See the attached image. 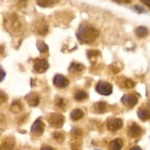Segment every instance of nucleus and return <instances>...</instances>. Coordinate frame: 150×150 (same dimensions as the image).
Here are the masks:
<instances>
[{
  "mask_svg": "<svg viewBox=\"0 0 150 150\" xmlns=\"http://www.w3.org/2000/svg\"><path fill=\"white\" fill-rule=\"evenodd\" d=\"M53 83L59 89H64L69 85V81L62 75H56L54 78Z\"/></svg>",
  "mask_w": 150,
  "mask_h": 150,
  "instance_id": "obj_6",
  "label": "nucleus"
},
{
  "mask_svg": "<svg viewBox=\"0 0 150 150\" xmlns=\"http://www.w3.org/2000/svg\"><path fill=\"white\" fill-rule=\"evenodd\" d=\"M37 29H38V34L41 35H45L48 32V26L44 23H39V24L37 26Z\"/></svg>",
  "mask_w": 150,
  "mask_h": 150,
  "instance_id": "obj_19",
  "label": "nucleus"
},
{
  "mask_svg": "<svg viewBox=\"0 0 150 150\" xmlns=\"http://www.w3.org/2000/svg\"><path fill=\"white\" fill-rule=\"evenodd\" d=\"M59 2V0H37V4L42 7H54Z\"/></svg>",
  "mask_w": 150,
  "mask_h": 150,
  "instance_id": "obj_11",
  "label": "nucleus"
},
{
  "mask_svg": "<svg viewBox=\"0 0 150 150\" xmlns=\"http://www.w3.org/2000/svg\"><path fill=\"white\" fill-rule=\"evenodd\" d=\"M134 9L135 10H136V12H138L139 13H143L145 12V9L142 6L138 5V4H136V5L134 6Z\"/></svg>",
  "mask_w": 150,
  "mask_h": 150,
  "instance_id": "obj_26",
  "label": "nucleus"
},
{
  "mask_svg": "<svg viewBox=\"0 0 150 150\" xmlns=\"http://www.w3.org/2000/svg\"><path fill=\"white\" fill-rule=\"evenodd\" d=\"M138 116L142 121H146L150 118L149 111L146 108H139L138 111Z\"/></svg>",
  "mask_w": 150,
  "mask_h": 150,
  "instance_id": "obj_15",
  "label": "nucleus"
},
{
  "mask_svg": "<svg viewBox=\"0 0 150 150\" xmlns=\"http://www.w3.org/2000/svg\"><path fill=\"white\" fill-rule=\"evenodd\" d=\"M142 2L144 3V4H146L147 7H149L150 6V2H149V0H141Z\"/></svg>",
  "mask_w": 150,
  "mask_h": 150,
  "instance_id": "obj_31",
  "label": "nucleus"
},
{
  "mask_svg": "<svg viewBox=\"0 0 150 150\" xmlns=\"http://www.w3.org/2000/svg\"><path fill=\"white\" fill-rule=\"evenodd\" d=\"M7 100V95L3 91L0 90V104L4 103Z\"/></svg>",
  "mask_w": 150,
  "mask_h": 150,
  "instance_id": "obj_23",
  "label": "nucleus"
},
{
  "mask_svg": "<svg viewBox=\"0 0 150 150\" xmlns=\"http://www.w3.org/2000/svg\"><path fill=\"white\" fill-rule=\"evenodd\" d=\"M84 115V113L81 109H75L70 114V118L73 121H78L81 120Z\"/></svg>",
  "mask_w": 150,
  "mask_h": 150,
  "instance_id": "obj_16",
  "label": "nucleus"
},
{
  "mask_svg": "<svg viewBox=\"0 0 150 150\" xmlns=\"http://www.w3.org/2000/svg\"><path fill=\"white\" fill-rule=\"evenodd\" d=\"M143 133V130L137 125H133L130 127L128 131V135L130 137L137 138Z\"/></svg>",
  "mask_w": 150,
  "mask_h": 150,
  "instance_id": "obj_10",
  "label": "nucleus"
},
{
  "mask_svg": "<svg viewBox=\"0 0 150 150\" xmlns=\"http://www.w3.org/2000/svg\"><path fill=\"white\" fill-rule=\"evenodd\" d=\"M130 150H142L139 146H134V147L131 148Z\"/></svg>",
  "mask_w": 150,
  "mask_h": 150,
  "instance_id": "obj_33",
  "label": "nucleus"
},
{
  "mask_svg": "<svg viewBox=\"0 0 150 150\" xmlns=\"http://www.w3.org/2000/svg\"><path fill=\"white\" fill-rule=\"evenodd\" d=\"M40 150H53V149L51 147H50V146H43V147Z\"/></svg>",
  "mask_w": 150,
  "mask_h": 150,
  "instance_id": "obj_32",
  "label": "nucleus"
},
{
  "mask_svg": "<svg viewBox=\"0 0 150 150\" xmlns=\"http://www.w3.org/2000/svg\"><path fill=\"white\" fill-rule=\"evenodd\" d=\"M138 101H139V99L134 94L125 95L122 98V103L128 108H133L138 103Z\"/></svg>",
  "mask_w": 150,
  "mask_h": 150,
  "instance_id": "obj_4",
  "label": "nucleus"
},
{
  "mask_svg": "<svg viewBox=\"0 0 150 150\" xmlns=\"http://www.w3.org/2000/svg\"><path fill=\"white\" fill-rule=\"evenodd\" d=\"M56 104H57V106L60 107V108H63V107L65 106V103L63 98H58L57 100L56 101Z\"/></svg>",
  "mask_w": 150,
  "mask_h": 150,
  "instance_id": "obj_25",
  "label": "nucleus"
},
{
  "mask_svg": "<svg viewBox=\"0 0 150 150\" xmlns=\"http://www.w3.org/2000/svg\"><path fill=\"white\" fill-rule=\"evenodd\" d=\"M123 142L121 139H114L111 141L108 144V149L109 150H121L122 149Z\"/></svg>",
  "mask_w": 150,
  "mask_h": 150,
  "instance_id": "obj_12",
  "label": "nucleus"
},
{
  "mask_svg": "<svg viewBox=\"0 0 150 150\" xmlns=\"http://www.w3.org/2000/svg\"><path fill=\"white\" fill-rule=\"evenodd\" d=\"M48 63L46 60L37 59L34 62V70L38 73H42L47 70L48 68Z\"/></svg>",
  "mask_w": 150,
  "mask_h": 150,
  "instance_id": "obj_5",
  "label": "nucleus"
},
{
  "mask_svg": "<svg viewBox=\"0 0 150 150\" xmlns=\"http://www.w3.org/2000/svg\"><path fill=\"white\" fill-rule=\"evenodd\" d=\"M37 46L38 50L40 51V53H45L48 51V47L43 41H38L37 42Z\"/></svg>",
  "mask_w": 150,
  "mask_h": 150,
  "instance_id": "obj_22",
  "label": "nucleus"
},
{
  "mask_svg": "<svg viewBox=\"0 0 150 150\" xmlns=\"http://www.w3.org/2000/svg\"></svg>",
  "mask_w": 150,
  "mask_h": 150,
  "instance_id": "obj_35",
  "label": "nucleus"
},
{
  "mask_svg": "<svg viewBox=\"0 0 150 150\" xmlns=\"http://www.w3.org/2000/svg\"><path fill=\"white\" fill-rule=\"evenodd\" d=\"M0 135H1V130H0Z\"/></svg>",
  "mask_w": 150,
  "mask_h": 150,
  "instance_id": "obj_34",
  "label": "nucleus"
},
{
  "mask_svg": "<svg viewBox=\"0 0 150 150\" xmlns=\"http://www.w3.org/2000/svg\"><path fill=\"white\" fill-rule=\"evenodd\" d=\"M94 110L98 114H103L106 110V103L104 102H98L94 105Z\"/></svg>",
  "mask_w": 150,
  "mask_h": 150,
  "instance_id": "obj_17",
  "label": "nucleus"
},
{
  "mask_svg": "<svg viewBox=\"0 0 150 150\" xmlns=\"http://www.w3.org/2000/svg\"><path fill=\"white\" fill-rule=\"evenodd\" d=\"M83 69H84V66L83 64H79V63H72L69 67V72L70 73L75 74V73H80Z\"/></svg>",
  "mask_w": 150,
  "mask_h": 150,
  "instance_id": "obj_14",
  "label": "nucleus"
},
{
  "mask_svg": "<svg viewBox=\"0 0 150 150\" xmlns=\"http://www.w3.org/2000/svg\"><path fill=\"white\" fill-rule=\"evenodd\" d=\"M10 108H11V111H13V112L18 113L19 112V111H21L22 104H21L18 101H14V102L11 104Z\"/></svg>",
  "mask_w": 150,
  "mask_h": 150,
  "instance_id": "obj_21",
  "label": "nucleus"
},
{
  "mask_svg": "<svg viewBox=\"0 0 150 150\" xmlns=\"http://www.w3.org/2000/svg\"><path fill=\"white\" fill-rule=\"evenodd\" d=\"M4 77H5V72H4V70L0 67V82L4 79Z\"/></svg>",
  "mask_w": 150,
  "mask_h": 150,
  "instance_id": "obj_28",
  "label": "nucleus"
},
{
  "mask_svg": "<svg viewBox=\"0 0 150 150\" xmlns=\"http://www.w3.org/2000/svg\"><path fill=\"white\" fill-rule=\"evenodd\" d=\"M136 34L139 38H146L149 35V30L146 27H144V26H140V27H138L136 29Z\"/></svg>",
  "mask_w": 150,
  "mask_h": 150,
  "instance_id": "obj_18",
  "label": "nucleus"
},
{
  "mask_svg": "<svg viewBox=\"0 0 150 150\" xmlns=\"http://www.w3.org/2000/svg\"><path fill=\"white\" fill-rule=\"evenodd\" d=\"M123 126V121L121 119L114 118L111 119L108 121V124H107V127L110 131L116 132L118 131Z\"/></svg>",
  "mask_w": 150,
  "mask_h": 150,
  "instance_id": "obj_7",
  "label": "nucleus"
},
{
  "mask_svg": "<svg viewBox=\"0 0 150 150\" xmlns=\"http://www.w3.org/2000/svg\"><path fill=\"white\" fill-rule=\"evenodd\" d=\"M125 86H127V88H132L133 86H134V83L132 81L127 80L125 81Z\"/></svg>",
  "mask_w": 150,
  "mask_h": 150,
  "instance_id": "obj_29",
  "label": "nucleus"
},
{
  "mask_svg": "<svg viewBox=\"0 0 150 150\" xmlns=\"http://www.w3.org/2000/svg\"><path fill=\"white\" fill-rule=\"evenodd\" d=\"M72 133H73V134H75L76 136H80L81 135V130H78V129L76 128H73V130H72Z\"/></svg>",
  "mask_w": 150,
  "mask_h": 150,
  "instance_id": "obj_30",
  "label": "nucleus"
},
{
  "mask_svg": "<svg viewBox=\"0 0 150 150\" xmlns=\"http://www.w3.org/2000/svg\"><path fill=\"white\" fill-rule=\"evenodd\" d=\"M48 122L51 127L54 128H61L64 122V116L59 113L51 114L48 118Z\"/></svg>",
  "mask_w": 150,
  "mask_h": 150,
  "instance_id": "obj_2",
  "label": "nucleus"
},
{
  "mask_svg": "<svg viewBox=\"0 0 150 150\" xmlns=\"http://www.w3.org/2000/svg\"><path fill=\"white\" fill-rule=\"evenodd\" d=\"M54 139H56V141L59 142H62L64 141V136H63L62 133H54Z\"/></svg>",
  "mask_w": 150,
  "mask_h": 150,
  "instance_id": "obj_24",
  "label": "nucleus"
},
{
  "mask_svg": "<svg viewBox=\"0 0 150 150\" xmlns=\"http://www.w3.org/2000/svg\"><path fill=\"white\" fill-rule=\"evenodd\" d=\"M87 98V94L84 91L80 90L77 92L75 95V100L76 101H82Z\"/></svg>",
  "mask_w": 150,
  "mask_h": 150,
  "instance_id": "obj_20",
  "label": "nucleus"
},
{
  "mask_svg": "<svg viewBox=\"0 0 150 150\" xmlns=\"http://www.w3.org/2000/svg\"><path fill=\"white\" fill-rule=\"evenodd\" d=\"M26 101L30 106L36 107L40 103V98L36 93H30L25 97Z\"/></svg>",
  "mask_w": 150,
  "mask_h": 150,
  "instance_id": "obj_9",
  "label": "nucleus"
},
{
  "mask_svg": "<svg viewBox=\"0 0 150 150\" xmlns=\"http://www.w3.org/2000/svg\"><path fill=\"white\" fill-rule=\"evenodd\" d=\"M96 91L100 95L107 96L112 93L113 87L111 83L101 81L96 85Z\"/></svg>",
  "mask_w": 150,
  "mask_h": 150,
  "instance_id": "obj_3",
  "label": "nucleus"
},
{
  "mask_svg": "<svg viewBox=\"0 0 150 150\" xmlns=\"http://www.w3.org/2000/svg\"><path fill=\"white\" fill-rule=\"evenodd\" d=\"M14 146V140L11 138H7L0 145V150H12Z\"/></svg>",
  "mask_w": 150,
  "mask_h": 150,
  "instance_id": "obj_13",
  "label": "nucleus"
},
{
  "mask_svg": "<svg viewBox=\"0 0 150 150\" xmlns=\"http://www.w3.org/2000/svg\"><path fill=\"white\" fill-rule=\"evenodd\" d=\"M112 1L118 4H130L133 0H112Z\"/></svg>",
  "mask_w": 150,
  "mask_h": 150,
  "instance_id": "obj_27",
  "label": "nucleus"
},
{
  "mask_svg": "<svg viewBox=\"0 0 150 150\" xmlns=\"http://www.w3.org/2000/svg\"><path fill=\"white\" fill-rule=\"evenodd\" d=\"M78 40L82 43L94 42L99 37V31L89 23H82L76 32Z\"/></svg>",
  "mask_w": 150,
  "mask_h": 150,
  "instance_id": "obj_1",
  "label": "nucleus"
},
{
  "mask_svg": "<svg viewBox=\"0 0 150 150\" xmlns=\"http://www.w3.org/2000/svg\"><path fill=\"white\" fill-rule=\"evenodd\" d=\"M45 124L43 123V122L40 120V119H38L36 121L34 122V124L32 125V129H31V131L32 133H33L35 135L37 136H41V135L43 133L44 130H45Z\"/></svg>",
  "mask_w": 150,
  "mask_h": 150,
  "instance_id": "obj_8",
  "label": "nucleus"
}]
</instances>
